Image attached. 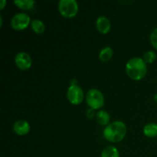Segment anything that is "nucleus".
<instances>
[{
  "label": "nucleus",
  "mask_w": 157,
  "mask_h": 157,
  "mask_svg": "<svg viewBox=\"0 0 157 157\" xmlns=\"http://www.w3.org/2000/svg\"><path fill=\"white\" fill-rule=\"evenodd\" d=\"M31 22V18L28 14L19 12L12 17L11 20V26L16 31H22L27 29Z\"/></svg>",
  "instance_id": "nucleus-5"
},
{
  "label": "nucleus",
  "mask_w": 157,
  "mask_h": 157,
  "mask_svg": "<svg viewBox=\"0 0 157 157\" xmlns=\"http://www.w3.org/2000/svg\"><path fill=\"white\" fill-rule=\"evenodd\" d=\"M101 157H120L117 149L113 146H108L103 150Z\"/></svg>",
  "instance_id": "nucleus-14"
},
{
  "label": "nucleus",
  "mask_w": 157,
  "mask_h": 157,
  "mask_svg": "<svg viewBox=\"0 0 157 157\" xmlns=\"http://www.w3.org/2000/svg\"><path fill=\"white\" fill-rule=\"evenodd\" d=\"M31 27H32L33 32L38 35L42 34L45 30V25H44V22L39 19L32 20L31 22Z\"/></svg>",
  "instance_id": "nucleus-12"
},
{
  "label": "nucleus",
  "mask_w": 157,
  "mask_h": 157,
  "mask_svg": "<svg viewBox=\"0 0 157 157\" xmlns=\"http://www.w3.org/2000/svg\"><path fill=\"white\" fill-rule=\"evenodd\" d=\"M67 98L71 104L74 105H78L84 101V91L81 87L77 84H71L67 89Z\"/></svg>",
  "instance_id": "nucleus-6"
},
{
  "label": "nucleus",
  "mask_w": 157,
  "mask_h": 157,
  "mask_svg": "<svg viewBox=\"0 0 157 157\" xmlns=\"http://www.w3.org/2000/svg\"><path fill=\"white\" fill-rule=\"evenodd\" d=\"M113 52L110 47H105L101 49L99 54V58L104 62L108 61L113 57Z\"/></svg>",
  "instance_id": "nucleus-15"
},
{
  "label": "nucleus",
  "mask_w": 157,
  "mask_h": 157,
  "mask_svg": "<svg viewBox=\"0 0 157 157\" xmlns=\"http://www.w3.org/2000/svg\"><path fill=\"white\" fill-rule=\"evenodd\" d=\"M97 121H98V124H101L102 126H107L109 125V122H110V114L107 113V111L104 110H99V111L97 113L96 115Z\"/></svg>",
  "instance_id": "nucleus-11"
},
{
  "label": "nucleus",
  "mask_w": 157,
  "mask_h": 157,
  "mask_svg": "<svg viewBox=\"0 0 157 157\" xmlns=\"http://www.w3.org/2000/svg\"><path fill=\"white\" fill-rule=\"evenodd\" d=\"M6 3H7V2H6V0H2V1H0V9H1V10H2V9H4Z\"/></svg>",
  "instance_id": "nucleus-19"
},
{
  "label": "nucleus",
  "mask_w": 157,
  "mask_h": 157,
  "mask_svg": "<svg viewBox=\"0 0 157 157\" xmlns=\"http://www.w3.org/2000/svg\"><path fill=\"white\" fill-rule=\"evenodd\" d=\"M147 64H152L154 62L156 59V54L153 51H148L144 55V58Z\"/></svg>",
  "instance_id": "nucleus-16"
},
{
  "label": "nucleus",
  "mask_w": 157,
  "mask_h": 157,
  "mask_svg": "<svg viewBox=\"0 0 157 157\" xmlns=\"http://www.w3.org/2000/svg\"><path fill=\"white\" fill-rule=\"evenodd\" d=\"M15 63L20 70L26 71L32 67V58L26 52H18L15 57Z\"/></svg>",
  "instance_id": "nucleus-7"
},
{
  "label": "nucleus",
  "mask_w": 157,
  "mask_h": 157,
  "mask_svg": "<svg viewBox=\"0 0 157 157\" xmlns=\"http://www.w3.org/2000/svg\"><path fill=\"white\" fill-rule=\"evenodd\" d=\"M153 99H154L155 102L157 103V94H156L154 95V97H153Z\"/></svg>",
  "instance_id": "nucleus-20"
},
{
  "label": "nucleus",
  "mask_w": 157,
  "mask_h": 157,
  "mask_svg": "<svg viewBox=\"0 0 157 157\" xmlns=\"http://www.w3.org/2000/svg\"><path fill=\"white\" fill-rule=\"evenodd\" d=\"M96 27L98 32L102 34H107L111 29V23L109 18L105 16H100L96 21Z\"/></svg>",
  "instance_id": "nucleus-9"
},
{
  "label": "nucleus",
  "mask_w": 157,
  "mask_h": 157,
  "mask_svg": "<svg viewBox=\"0 0 157 157\" xmlns=\"http://www.w3.org/2000/svg\"><path fill=\"white\" fill-rule=\"evenodd\" d=\"M150 42L153 47L157 50V28L152 32L150 35Z\"/></svg>",
  "instance_id": "nucleus-17"
},
{
  "label": "nucleus",
  "mask_w": 157,
  "mask_h": 157,
  "mask_svg": "<svg viewBox=\"0 0 157 157\" xmlns=\"http://www.w3.org/2000/svg\"><path fill=\"white\" fill-rule=\"evenodd\" d=\"M30 124L26 121L20 120L13 124V130L18 136H25L30 132Z\"/></svg>",
  "instance_id": "nucleus-8"
},
{
  "label": "nucleus",
  "mask_w": 157,
  "mask_h": 157,
  "mask_svg": "<svg viewBox=\"0 0 157 157\" xmlns=\"http://www.w3.org/2000/svg\"><path fill=\"white\" fill-rule=\"evenodd\" d=\"M144 133L149 138H155L157 136V124L150 123L144 127Z\"/></svg>",
  "instance_id": "nucleus-10"
},
{
  "label": "nucleus",
  "mask_w": 157,
  "mask_h": 157,
  "mask_svg": "<svg viewBox=\"0 0 157 157\" xmlns=\"http://www.w3.org/2000/svg\"><path fill=\"white\" fill-rule=\"evenodd\" d=\"M126 72L131 79L140 81L146 76L147 73V63L141 58H133L126 64Z\"/></svg>",
  "instance_id": "nucleus-1"
},
{
  "label": "nucleus",
  "mask_w": 157,
  "mask_h": 157,
  "mask_svg": "<svg viewBox=\"0 0 157 157\" xmlns=\"http://www.w3.org/2000/svg\"><path fill=\"white\" fill-rule=\"evenodd\" d=\"M60 14L65 18H73L79 10L78 2L75 0H60L58 2Z\"/></svg>",
  "instance_id": "nucleus-3"
},
{
  "label": "nucleus",
  "mask_w": 157,
  "mask_h": 157,
  "mask_svg": "<svg viewBox=\"0 0 157 157\" xmlns=\"http://www.w3.org/2000/svg\"><path fill=\"white\" fill-rule=\"evenodd\" d=\"M14 3L17 7L22 10H29L34 7L35 2L34 0H16Z\"/></svg>",
  "instance_id": "nucleus-13"
},
{
  "label": "nucleus",
  "mask_w": 157,
  "mask_h": 157,
  "mask_svg": "<svg viewBox=\"0 0 157 157\" xmlns=\"http://www.w3.org/2000/svg\"><path fill=\"white\" fill-rule=\"evenodd\" d=\"M86 115H87V117L90 118V119L93 118L94 116V110L90 108L89 110H87V113H86Z\"/></svg>",
  "instance_id": "nucleus-18"
},
{
  "label": "nucleus",
  "mask_w": 157,
  "mask_h": 157,
  "mask_svg": "<svg viewBox=\"0 0 157 157\" xmlns=\"http://www.w3.org/2000/svg\"><path fill=\"white\" fill-rule=\"evenodd\" d=\"M86 102L90 108L98 110L104 107L105 100L102 92L98 89H90L86 94Z\"/></svg>",
  "instance_id": "nucleus-4"
},
{
  "label": "nucleus",
  "mask_w": 157,
  "mask_h": 157,
  "mask_svg": "<svg viewBox=\"0 0 157 157\" xmlns=\"http://www.w3.org/2000/svg\"><path fill=\"white\" fill-rule=\"evenodd\" d=\"M103 133L107 141L119 143L124 139L127 134V127L122 121H114L107 125Z\"/></svg>",
  "instance_id": "nucleus-2"
}]
</instances>
